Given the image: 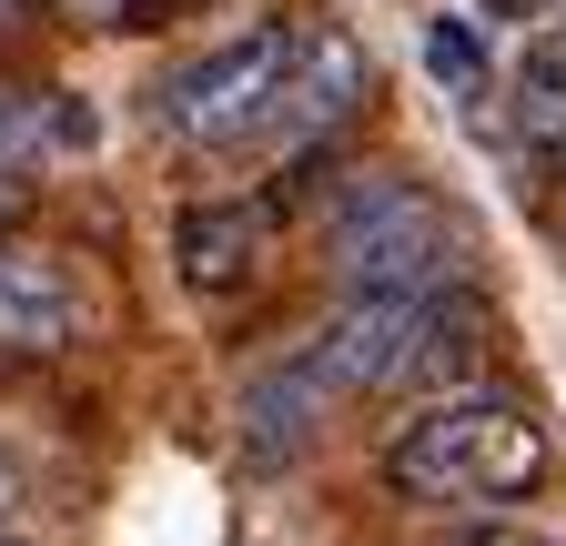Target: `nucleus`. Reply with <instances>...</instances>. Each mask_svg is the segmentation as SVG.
I'll return each instance as SVG.
<instances>
[{"instance_id":"f257e3e1","label":"nucleus","mask_w":566,"mask_h":546,"mask_svg":"<svg viewBox=\"0 0 566 546\" xmlns=\"http://www.w3.org/2000/svg\"><path fill=\"white\" fill-rule=\"evenodd\" d=\"M546 475H556L546 426L516 395H485V385H455L436 405H415L385 435V486L415 496V506H526Z\"/></svg>"},{"instance_id":"f03ea898","label":"nucleus","mask_w":566,"mask_h":546,"mask_svg":"<svg viewBox=\"0 0 566 546\" xmlns=\"http://www.w3.org/2000/svg\"><path fill=\"white\" fill-rule=\"evenodd\" d=\"M294 61H304V31L253 21V31H233V41L172 61V72L142 92V112H153V132H163V143H182V153H243V143H263V132H283Z\"/></svg>"},{"instance_id":"7ed1b4c3","label":"nucleus","mask_w":566,"mask_h":546,"mask_svg":"<svg viewBox=\"0 0 566 546\" xmlns=\"http://www.w3.org/2000/svg\"><path fill=\"white\" fill-rule=\"evenodd\" d=\"M324 253L344 273V294H455L465 233L415 172H354L324 202Z\"/></svg>"},{"instance_id":"20e7f679","label":"nucleus","mask_w":566,"mask_h":546,"mask_svg":"<svg viewBox=\"0 0 566 546\" xmlns=\"http://www.w3.org/2000/svg\"><path fill=\"white\" fill-rule=\"evenodd\" d=\"M455 304L446 294H354L314 345L304 365L334 385V395H385V385H424L436 375V345H446Z\"/></svg>"},{"instance_id":"39448f33","label":"nucleus","mask_w":566,"mask_h":546,"mask_svg":"<svg viewBox=\"0 0 566 546\" xmlns=\"http://www.w3.org/2000/svg\"><path fill=\"white\" fill-rule=\"evenodd\" d=\"M273 202L253 192H212V202H182V213H172V263H182V284L192 294H243L253 284V273L273 263Z\"/></svg>"},{"instance_id":"423d86ee","label":"nucleus","mask_w":566,"mask_h":546,"mask_svg":"<svg viewBox=\"0 0 566 546\" xmlns=\"http://www.w3.org/2000/svg\"><path fill=\"white\" fill-rule=\"evenodd\" d=\"M82 334V284L41 243H0V355H61Z\"/></svg>"},{"instance_id":"0eeeda50","label":"nucleus","mask_w":566,"mask_h":546,"mask_svg":"<svg viewBox=\"0 0 566 546\" xmlns=\"http://www.w3.org/2000/svg\"><path fill=\"white\" fill-rule=\"evenodd\" d=\"M324 405H334V385L304 365V355H283V365H263V375H243V405H233V435H243V465H294L304 445H314V426H324Z\"/></svg>"},{"instance_id":"6e6552de","label":"nucleus","mask_w":566,"mask_h":546,"mask_svg":"<svg viewBox=\"0 0 566 546\" xmlns=\"http://www.w3.org/2000/svg\"><path fill=\"white\" fill-rule=\"evenodd\" d=\"M102 143V122L92 102H71V92H41V82H11L0 72V162L31 172V162H82Z\"/></svg>"},{"instance_id":"1a4fd4ad","label":"nucleus","mask_w":566,"mask_h":546,"mask_svg":"<svg viewBox=\"0 0 566 546\" xmlns=\"http://www.w3.org/2000/svg\"><path fill=\"white\" fill-rule=\"evenodd\" d=\"M354 112H365V51H354L344 31L304 41V61H294V92H283V132L324 143V132H344Z\"/></svg>"},{"instance_id":"9d476101","label":"nucleus","mask_w":566,"mask_h":546,"mask_svg":"<svg viewBox=\"0 0 566 546\" xmlns=\"http://www.w3.org/2000/svg\"><path fill=\"white\" fill-rule=\"evenodd\" d=\"M424 72H436L455 102H485V82H495V41H485V21L436 11V21H424Z\"/></svg>"},{"instance_id":"9b49d317","label":"nucleus","mask_w":566,"mask_h":546,"mask_svg":"<svg viewBox=\"0 0 566 546\" xmlns=\"http://www.w3.org/2000/svg\"><path fill=\"white\" fill-rule=\"evenodd\" d=\"M526 122H536V153H546V172L566 182V102H536Z\"/></svg>"},{"instance_id":"f8f14e48","label":"nucleus","mask_w":566,"mask_h":546,"mask_svg":"<svg viewBox=\"0 0 566 546\" xmlns=\"http://www.w3.org/2000/svg\"><path fill=\"white\" fill-rule=\"evenodd\" d=\"M446 546H556V536H526V526H506V516L485 506V526H455Z\"/></svg>"},{"instance_id":"ddd939ff","label":"nucleus","mask_w":566,"mask_h":546,"mask_svg":"<svg viewBox=\"0 0 566 546\" xmlns=\"http://www.w3.org/2000/svg\"><path fill=\"white\" fill-rule=\"evenodd\" d=\"M21 202H31V182H21L11 162H0V233H11V223H21Z\"/></svg>"},{"instance_id":"4468645a","label":"nucleus","mask_w":566,"mask_h":546,"mask_svg":"<svg viewBox=\"0 0 566 546\" xmlns=\"http://www.w3.org/2000/svg\"><path fill=\"white\" fill-rule=\"evenodd\" d=\"M0 516H21V465L0 455Z\"/></svg>"},{"instance_id":"2eb2a0df","label":"nucleus","mask_w":566,"mask_h":546,"mask_svg":"<svg viewBox=\"0 0 566 546\" xmlns=\"http://www.w3.org/2000/svg\"><path fill=\"white\" fill-rule=\"evenodd\" d=\"M11 21H21V0H0V31H11Z\"/></svg>"}]
</instances>
